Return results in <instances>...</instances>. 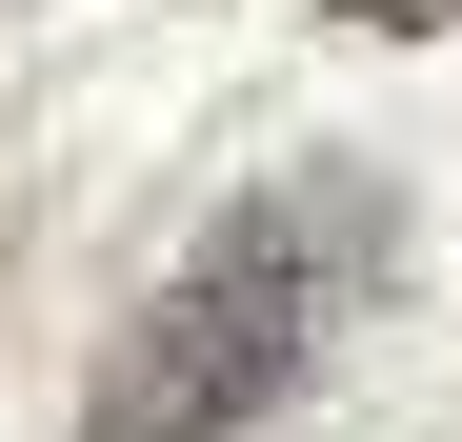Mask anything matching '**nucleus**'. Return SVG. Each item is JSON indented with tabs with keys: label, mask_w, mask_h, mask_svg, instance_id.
I'll return each instance as SVG.
<instances>
[{
	"label": "nucleus",
	"mask_w": 462,
	"mask_h": 442,
	"mask_svg": "<svg viewBox=\"0 0 462 442\" xmlns=\"http://www.w3.org/2000/svg\"><path fill=\"white\" fill-rule=\"evenodd\" d=\"M402 262V201L362 161H301V181H242L201 242L121 302L101 382H81V442H242L322 382V342L362 322V281Z\"/></svg>",
	"instance_id": "obj_1"
},
{
	"label": "nucleus",
	"mask_w": 462,
	"mask_h": 442,
	"mask_svg": "<svg viewBox=\"0 0 462 442\" xmlns=\"http://www.w3.org/2000/svg\"><path fill=\"white\" fill-rule=\"evenodd\" d=\"M342 21H362V41H442L462 0H342Z\"/></svg>",
	"instance_id": "obj_2"
}]
</instances>
